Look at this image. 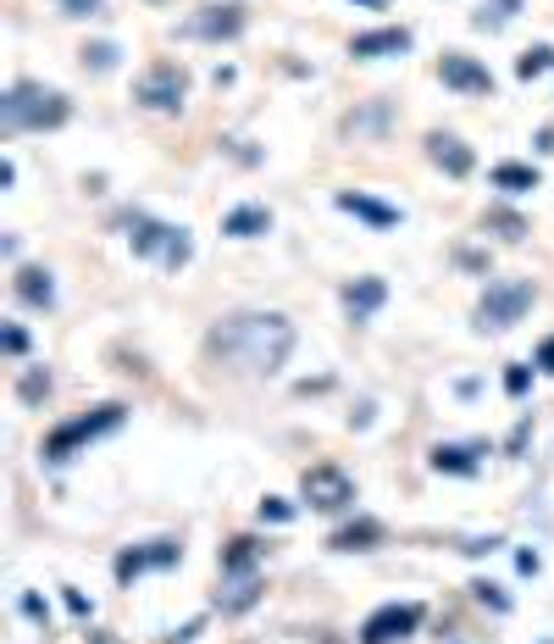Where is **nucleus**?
Here are the masks:
<instances>
[{
	"label": "nucleus",
	"instance_id": "20",
	"mask_svg": "<svg viewBox=\"0 0 554 644\" xmlns=\"http://www.w3.org/2000/svg\"><path fill=\"white\" fill-rule=\"evenodd\" d=\"M261 561H266V539H261V533H233V539L222 544V555H217L222 578H239V572H261Z\"/></svg>",
	"mask_w": 554,
	"mask_h": 644
},
{
	"label": "nucleus",
	"instance_id": "3",
	"mask_svg": "<svg viewBox=\"0 0 554 644\" xmlns=\"http://www.w3.org/2000/svg\"><path fill=\"white\" fill-rule=\"evenodd\" d=\"M117 228L128 233L134 256L161 261L167 272H184V267L195 261V239H189L184 222H161V217H150L145 206H128V211H117Z\"/></svg>",
	"mask_w": 554,
	"mask_h": 644
},
{
	"label": "nucleus",
	"instance_id": "37",
	"mask_svg": "<svg viewBox=\"0 0 554 644\" xmlns=\"http://www.w3.org/2000/svg\"><path fill=\"white\" fill-rule=\"evenodd\" d=\"M460 550H466V555H493V550H504V539H499V533H488V539H466Z\"/></svg>",
	"mask_w": 554,
	"mask_h": 644
},
{
	"label": "nucleus",
	"instance_id": "13",
	"mask_svg": "<svg viewBox=\"0 0 554 644\" xmlns=\"http://www.w3.org/2000/svg\"><path fill=\"white\" fill-rule=\"evenodd\" d=\"M410 45H416V34L405 23H388V29H360L349 40V56L355 62H388V56H405Z\"/></svg>",
	"mask_w": 554,
	"mask_h": 644
},
{
	"label": "nucleus",
	"instance_id": "32",
	"mask_svg": "<svg viewBox=\"0 0 554 644\" xmlns=\"http://www.w3.org/2000/svg\"><path fill=\"white\" fill-rule=\"evenodd\" d=\"M294 511H300V506H294V500H283V495H266V500H261V522H272V528L294 522Z\"/></svg>",
	"mask_w": 554,
	"mask_h": 644
},
{
	"label": "nucleus",
	"instance_id": "33",
	"mask_svg": "<svg viewBox=\"0 0 554 644\" xmlns=\"http://www.w3.org/2000/svg\"><path fill=\"white\" fill-rule=\"evenodd\" d=\"M62 605H67L79 622H95V600H90L84 589H62Z\"/></svg>",
	"mask_w": 554,
	"mask_h": 644
},
{
	"label": "nucleus",
	"instance_id": "9",
	"mask_svg": "<svg viewBox=\"0 0 554 644\" xmlns=\"http://www.w3.org/2000/svg\"><path fill=\"white\" fill-rule=\"evenodd\" d=\"M178 561H184V539L161 533V539H145V544H123L117 561H112V572H117L123 589H134L145 572H167V567H178Z\"/></svg>",
	"mask_w": 554,
	"mask_h": 644
},
{
	"label": "nucleus",
	"instance_id": "41",
	"mask_svg": "<svg viewBox=\"0 0 554 644\" xmlns=\"http://www.w3.org/2000/svg\"><path fill=\"white\" fill-rule=\"evenodd\" d=\"M537 567H543V561H537V550H515V572H521V578H532Z\"/></svg>",
	"mask_w": 554,
	"mask_h": 644
},
{
	"label": "nucleus",
	"instance_id": "39",
	"mask_svg": "<svg viewBox=\"0 0 554 644\" xmlns=\"http://www.w3.org/2000/svg\"><path fill=\"white\" fill-rule=\"evenodd\" d=\"M454 267H466V272H488V256H482V250H454Z\"/></svg>",
	"mask_w": 554,
	"mask_h": 644
},
{
	"label": "nucleus",
	"instance_id": "45",
	"mask_svg": "<svg viewBox=\"0 0 554 644\" xmlns=\"http://www.w3.org/2000/svg\"><path fill=\"white\" fill-rule=\"evenodd\" d=\"M355 7H366V12H383V7H388V0H355Z\"/></svg>",
	"mask_w": 554,
	"mask_h": 644
},
{
	"label": "nucleus",
	"instance_id": "35",
	"mask_svg": "<svg viewBox=\"0 0 554 644\" xmlns=\"http://www.w3.org/2000/svg\"><path fill=\"white\" fill-rule=\"evenodd\" d=\"M532 367L554 378V334H543V340H537V351H532Z\"/></svg>",
	"mask_w": 554,
	"mask_h": 644
},
{
	"label": "nucleus",
	"instance_id": "27",
	"mask_svg": "<svg viewBox=\"0 0 554 644\" xmlns=\"http://www.w3.org/2000/svg\"><path fill=\"white\" fill-rule=\"evenodd\" d=\"M79 62H84L90 73H112V67L123 62V51H117V40H90V45L79 51Z\"/></svg>",
	"mask_w": 554,
	"mask_h": 644
},
{
	"label": "nucleus",
	"instance_id": "11",
	"mask_svg": "<svg viewBox=\"0 0 554 644\" xmlns=\"http://www.w3.org/2000/svg\"><path fill=\"white\" fill-rule=\"evenodd\" d=\"M438 79H443V90H454V95H493V73H488L471 51H443V56H438Z\"/></svg>",
	"mask_w": 554,
	"mask_h": 644
},
{
	"label": "nucleus",
	"instance_id": "5",
	"mask_svg": "<svg viewBox=\"0 0 554 644\" xmlns=\"http://www.w3.org/2000/svg\"><path fill=\"white\" fill-rule=\"evenodd\" d=\"M189 67L184 62H173V56H156L139 79H134V106H145V112H156V117H178L184 106H189Z\"/></svg>",
	"mask_w": 554,
	"mask_h": 644
},
{
	"label": "nucleus",
	"instance_id": "46",
	"mask_svg": "<svg viewBox=\"0 0 554 644\" xmlns=\"http://www.w3.org/2000/svg\"><path fill=\"white\" fill-rule=\"evenodd\" d=\"M150 7H167V0H150Z\"/></svg>",
	"mask_w": 554,
	"mask_h": 644
},
{
	"label": "nucleus",
	"instance_id": "34",
	"mask_svg": "<svg viewBox=\"0 0 554 644\" xmlns=\"http://www.w3.org/2000/svg\"><path fill=\"white\" fill-rule=\"evenodd\" d=\"M18 611H23V616H29V622H40V627H45V622H51V605H45V600H40V594H34V589H23V594H18Z\"/></svg>",
	"mask_w": 554,
	"mask_h": 644
},
{
	"label": "nucleus",
	"instance_id": "22",
	"mask_svg": "<svg viewBox=\"0 0 554 644\" xmlns=\"http://www.w3.org/2000/svg\"><path fill=\"white\" fill-rule=\"evenodd\" d=\"M261 605V572H239V578H222L217 589V611L222 616H244Z\"/></svg>",
	"mask_w": 554,
	"mask_h": 644
},
{
	"label": "nucleus",
	"instance_id": "4",
	"mask_svg": "<svg viewBox=\"0 0 554 644\" xmlns=\"http://www.w3.org/2000/svg\"><path fill=\"white\" fill-rule=\"evenodd\" d=\"M123 423H128V406H123V401H101V406H90V412H79V417H67V423H56V428L45 434L40 456H45V467H67L73 456H84L90 445H101V439L117 434Z\"/></svg>",
	"mask_w": 554,
	"mask_h": 644
},
{
	"label": "nucleus",
	"instance_id": "24",
	"mask_svg": "<svg viewBox=\"0 0 554 644\" xmlns=\"http://www.w3.org/2000/svg\"><path fill=\"white\" fill-rule=\"evenodd\" d=\"M388 123H394V101H372L366 112H349L344 117V134H388Z\"/></svg>",
	"mask_w": 554,
	"mask_h": 644
},
{
	"label": "nucleus",
	"instance_id": "17",
	"mask_svg": "<svg viewBox=\"0 0 554 644\" xmlns=\"http://www.w3.org/2000/svg\"><path fill=\"white\" fill-rule=\"evenodd\" d=\"M12 300L29 305V311H51V305H56V272L40 267V261L18 267V272H12Z\"/></svg>",
	"mask_w": 554,
	"mask_h": 644
},
{
	"label": "nucleus",
	"instance_id": "30",
	"mask_svg": "<svg viewBox=\"0 0 554 644\" xmlns=\"http://www.w3.org/2000/svg\"><path fill=\"white\" fill-rule=\"evenodd\" d=\"M471 600H477V605H488L493 616H504V611H510V594H504L493 578H471Z\"/></svg>",
	"mask_w": 554,
	"mask_h": 644
},
{
	"label": "nucleus",
	"instance_id": "2",
	"mask_svg": "<svg viewBox=\"0 0 554 644\" xmlns=\"http://www.w3.org/2000/svg\"><path fill=\"white\" fill-rule=\"evenodd\" d=\"M67 117H73V101L56 84H40V79H18V84H7V95H0V134L7 139L62 128Z\"/></svg>",
	"mask_w": 554,
	"mask_h": 644
},
{
	"label": "nucleus",
	"instance_id": "31",
	"mask_svg": "<svg viewBox=\"0 0 554 644\" xmlns=\"http://www.w3.org/2000/svg\"><path fill=\"white\" fill-rule=\"evenodd\" d=\"M532 373H537L532 362H510V367H504V395H510V401H526V389H532Z\"/></svg>",
	"mask_w": 554,
	"mask_h": 644
},
{
	"label": "nucleus",
	"instance_id": "18",
	"mask_svg": "<svg viewBox=\"0 0 554 644\" xmlns=\"http://www.w3.org/2000/svg\"><path fill=\"white\" fill-rule=\"evenodd\" d=\"M344 311H349V322H372L383 305H388V278H377V272H360V278H349L344 283Z\"/></svg>",
	"mask_w": 554,
	"mask_h": 644
},
{
	"label": "nucleus",
	"instance_id": "16",
	"mask_svg": "<svg viewBox=\"0 0 554 644\" xmlns=\"http://www.w3.org/2000/svg\"><path fill=\"white\" fill-rule=\"evenodd\" d=\"M383 539H388V528H383L377 517L360 511V517H349V522H338V528L327 533V550H333V555H366V550H377Z\"/></svg>",
	"mask_w": 554,
	"mask_h": 644
},
{
	"label": "nucleus",
	"instance_id": "44",
	"mask_svg": "<svg viewBox=\"0 0 554 644\" xmlns=\"http://www.w3.org/2000/svg\"><path fill=\"white\" fill-rule=\"evenodd\" d=\"M90 644H117V638H112L106 627H90Z\"/></svg>",
	"mask_w": 554,
	"mask_h": 644
},
{
	"label": "nucleus",
	"instance_id": "1",
	"mask_svg": "<svg viewBox=\"0 0 554 644\" xmlns=\"http://www.w3.org/2000/svg\"><path fill=\"white\" fill-rule=\"evenodd\" d=\"M300 345V329L283 311H228L206 329V362L233 378H278Z\"/></svg>",
	"mask_w": 554,
	"mask_h": 644
},
{
	"label": "nucleus",
	"instance_id": "40",
	"mask_svg": "<svg viewBox=\"0 0 554 644\" xmlns=\"http://www.w3.org/2000/svg\"><path fill=\"white\" fill-rule=\"evenodd\" d=\"M526 434H532V417H521V423H515V434H510V445H504V450H510V456H521V450H526Z\"/></svg>",
	"mask_w": 554,
	"mask_h": 644
},
{
	"label": "nucleus",
	"instance_id": "36",
	"mask_svg": "<svg viewBox=\"0 0 554 644\" xmlns=\"http://www.w3.org/2000/svg\"><path fill=\"white\" fill-rule=\"evenodd\" d=\"M101 7H106V0H62V18H79V23H84V18H95Z\"/></svg>",
	"mask_w": 554,
	"mask_h": 644
},
{
	"label": "nucleus",
	"instance_id": "6",
	"mask_svg": "<svg viewBox=\"0 0 554 644\" xmlns=\"http://www.w3.org/2000/svg\"><path fill=\"white\" fill-rule=\"evenodd\" d=\"M532 300H537V283H532V278H488V289H482V300H477V329H482V334L515 329V322L532 311Z\"/></svg>",
	"mask_w": 554,
	"mask_h": 644
},
{
	"label": "nucleus",
	"instance_id": "8",
	"mask_svg": "<svg viewBox=\"0 0 554 644\" xmlns=\"http://www.w3.org/2000/svg\"><path fill=\"white\" fill-rule=\"evenodd\" d=\"M421 622H427L421 600H383L377 611H366L355 644H405L410 633H421Z\"/></svg>",
	"mask_w": 554,
	"mask_h": 644
},
{
	"label": "nucleus",
	"instance_id": "25",
	"mask_svg": "<svg viewBox=\"0 0 554 644\" xmlns=\"http://www.w3.org/2000/svg\"><path fill=\"white\" fill-rule=\"evenodd\" d=\"M51 389H56L51 367H23V373H18V401H23V406H34V412H40V406L51 401Z\"/></svg>",
	"mask_w": 554,
	"mask_h": 644
},
{
	"label": "nucleus",
	"instance_id": "23",
	"mask_svg": "<svg viewBox=\"0 0 554 644\" xmlns=\"http://www.w3.org/2000/svg\"><path fill=\"white\" fill-rule=\"evenodd\" d=\"M482 228H488V233H499L504 245H521V239L532 233V222H526L515 206H504V200H493V206L482 211Z\"/></svg>",
	"mask_w": 554,
	"mask_h": 644
},
{
	"label": "nucleus",
	"instance_id": "7",
	"mask_svg": "<svg viewBox=\"0 0 554 644\" xmlns=\"http://www.w3.org/2000/svg\"><path fill=\"white\" fill-rule=\"evenodd\" d=\"M300 506L322 511V517H349L355 511V478L338 461H316L300 472Z\"/></svg>",
	"mask_w": 554,
	"mask_h": 644
},
{
	"label": "nucleus",
	"instance_id": "42",
	"mask_svg": "<svg viewBox=\"0 0 554 644\" xmlns=\"http://www.w3.org/2000/svg\"><path fill=\"white\" fill-rule=\"evenodd\" d=\"M537 156H554V123L537 128Z\"/></svg>",
	"mask_w": 554,
	"mask_h": 644
},
{
	"label": "nucleus",
	"instance_id": "29",
	"mask_svg": "<svg viewBox=\"0 0 554 644\" xmlns=\"http://www.w3.org/2000/svg\"><path fill=\"white\" fill-rule=\"evenodd\" d=\"M29 329L23 322H0V351H7V362H29Z\"/></svg>",
	"mask_w": 554,
	"mask_h": 644
},
{
	"label": "nucleus",
	"instance_id": "21",
	"mask_svg": "<svg viewBox=\"0 0 554 644\" xmlns=\"http://www.w3.org/2000/svg\"><path fill=\"white\" fill-rule=\"evenodd\" d=\"M543 184V173L532 167V162H493L488 167V189H499L504 200H521V195H532Z\"/></svg>",
	"mask_w": 554,
	"mask_h": 644
},
{
	"label": "nucleus",
	"instance_id": "43",
	"mask_svg": "<svg viewBox=\"0 0 554 644\" xmlns=\"http://www.w3.org/2000/svg\"><path fill=\"white\" fill-rule=\"evenodd\" d=\"M12 184H18V162L7 156V162H0V189H12Z\"/></svg>",
	"mask_w": 554,
	"mask_h": 644
},
{
	"label": "nucleus",
	"instance_id": "47",
	"mask_svg": "<svg viewBox=\"0 0 554 644\" xmlns=\"http://www.w3.org/2000/svg\"><path fill=\"white\" fill-rule=\"evenodd\" d=\"M537 644H554V638H537Z\"/></svg>",
	"mask_w": 554,
	"mask_h": 644
},
{
	"label": "nucleus",
	"instance_id": "12",
	"mask_svg": "<svg viewBox=\"0 0 554 644\" xmlns=\"http://www.w3.org/2000/svg\"><path fill=\"white\" fill-rule=\"evenodd\" d=\"M421 145H427V162H432L443 178H454V184H460V178H471V173H477V150H471L460 134H443V128H432Z\"/></svg>",
	"mask_w": 554,
	"mask_h": 644
},
{
	"label": "nucleus",
	"instance_id": "15",
	"mask_svg": "<svg viewBox=\"0 0 554 644\" xmlns=\"http://www.w3.org/2000/svg\"><path fill=\"white\" fill-rule=\"evenodd\" d=\"M244 23H250V18H244L239 7H200V12L184 23V34H189V40H211V45H222V40H239Z\"/></svg>",
	"mask_w": 554,
	"mask_h": 644
},
{
	"label": "nucleus",
	"instance_id": "10",
	"mask_svg": "<svg viewBox=\"0 0 554 644\" xmlns=\"http://www.w3.org/2000/svg\"><path fill=\"white\" fill-rule=\"evenodd\" d=\"M488 456H493L488 439H438V445L427 450V467L443 472V478H477Z\"/></svg>",
	"mask_w": 554,
	"mask_h": 644
},
{
	"label": "nucleus",
	"instance_id": "38",
	"mask_svg": "<svg viewBox=\"0 0 554 644\" xmlns=\"http://www.w3.org/2000/svg\"><path fill=\"white\" fill-rule=\"evenodd\" d=\"M200 627H206V616H195V622L173 627V633H167V644H195V638H200Z\"/></svg>",
	"mask_w": 554,
	"mask_h": 644
},
{
	"label": "nucleus",
	"instance_id": "19",
	"mask_svg": "<svg viewBox=\"0 0 554 644\" xmlns=\"http://www.w3.org/2000/svg\"><path fill=\"white\" fill-rule=\"evenodd\" d=\"M272 233V211L261 200H239L222 211V239H266Z\"/></svg>",
	"mask_w": 554,
	"mask_h": 644
},
{
	"label": "nucleus",
	"instance_id": "28",
	"mask_svg": "<svg viewBox=\"0 0 554 644\" xmlns=\"http://www.w3.org/2000/svg\"><path fill=\"white\" fill-rule=\"evenodd\" d=\"M548 67H554V45H532L515 56V79H543Z\"/></svg>",
	"mask_w": 554,
	"mask_h": 644
},
{
	"label": "nucleus",
	"instance_id": "26",
	"mask_svg": "<svg viewBox=\"0 0 554 644\" xmlns=\"http://www.w3.org/2000/svg\"><path fill=\"white\" fill-rule=\"evenodd\" d=\"M515 12H521V0H482V7L471 12V29H482V34H499L504 23H515Z\"/></svg>",
	"mask_w": 554,
	"mask_h": 644
},
{
	"label": "nucleus",
	"instance_id": "14",
	"mask_svg": "<svg viewBox=\"0 0 554 644\" xmlns=\"http://www.w3.org/2000/svg\"><path fill=\"white\" fill-rule=\"evenodd\" d=\"M333 206H338V211H349L355 222L377 228V233H388V228H399V222H405V211H399V206H388V200H377L372 189H338V195H333Z\"/></svg>",
	"mask_w": 554,
	"mask_h": 644
}]
</instances>
